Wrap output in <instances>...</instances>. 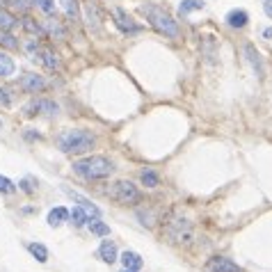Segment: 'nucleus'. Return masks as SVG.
Wrapping results in <instances>:
<instances>
[{
	"instance_id": "obj_5",
	"label": "nucleus",
	"mask_w": 272,
	"mask_h": 272,
	"mask_svg": "<svg viewBox=\"0 0 272 272\" xmlns=\"http://www.w3.org/2000/svg\"><path fill=\"white\" fill-rule=\"evenodd\" d=\"M192 224H190L188 220H181V217H176V220H172L169 224H167V235H169L172 243L176 245H188L190 240H192Z\"/></svg>"
},
{
	"instance_id": "obj_35",
	"label": "nucleus",
	"mask_w": 272,
	"mask_h": 272,
	"mask_svg": "<svg viewBox=\"0 0 272 272\" xmlns=\"http://www.w3.org/2000/svg\"><path fill=\"white\" fill-rule=\"evenodd\" d=\"M265 14H267V16H272V5H270V3L265 5Z\"/></svg>"
},
{
	"instance_id": "obj_18",
	"label": "nucleus",
	"mask_w": 272,
	"mask_h": 272,
	"mask_svg": "<svg viewBox=\"0 0 272 272\" xmlns=\"http://www.w3.org/2000/svg\"><path fill=\"white\" fill-rule=\"evenodd\" d=\"M28 249H30V254H32V256L37 258L39 263H46V261H48V249L44 247L42 243H30Z\"/></svg>"
},
{
	"instance_id": "obj_23",
	"label": "nucleus",
	"mask_w": 272,
	"mask_h": 272,
	"mask_svg": "<svg viewBox=\"0 0 272 272\" xmlns=\"http://www.w3.org/2000/svg\"><path fill=\"white\" fill-rule=\"evenodd\" d=\"M140 179H142V183L147 185V188H156L158 185V174L151 169H144L142 174H140Z\"/></svg>"
},
{
	"instance_id": "obj_26",
	"label": "nucleus",
	"mask_w": 272,
	"mask_h": 272,
	"mask_svg": "<svg viewBox=\"0 0 272 272\" xmlns=\"http://www.w3.org/2000/svg\"><path fill=\"white\" fill-rule=\"evenodd\" d=\"M0 44H3V46L5 48H10V51H16V48H19V42H16V37H12L10 32H0Z\"/></svg>"
},
{
	"instance_id": "obj_34",
	"label": "nucleus",
	"mask_w": 272,
	"mask_h": 272,
	"mask_svg": "<svg viewBox=\"0 0 272 272\" xmlns=\"http://www.w3.org/2000/svg\"><path fill=\"white\" fill-rule=\"evenodd\" d=\"M263 37H265V39H272V28H265V30H263Z\"/></svg>"
},
{
	"instance_id": "obj_6",
	"label": "nucleus",
	"mask_w": 272,
	"mask_h": 272,
	"mask_svg": "<svg viewBox=\"0 0 272 272\" xmlns=\"http://www.w3.org/2000/svg\"><path fill=\"white\" fill-rule=\"evenodd\" d=\"M206 270L208 272H243V267L226 256H213V258H208Z\"/></svg>"
},
{
	"instance_id": "obj_29",
	"label": "nucleus",
	"mask_w": 272,
	"mask_h": 272,
	"mask_svg": "<svg viewBox=\"0 0 272 272\" xmlns=\"http://www.w3.org/2000/svg\"><path fill=\"white\" fill-rule=\"evenodd\" d=\"M23 25H25V30H28V32H32V35H44V30L39 28V25L35 23L32 19H23Z\"/></svg>"
},
{
	"instance_id": "obj_21",
	"label": "nucleus",
	"mask_w": 272,
	"mask_h": 272,
	"mask_svg": "<svg viewBox=\"0 0 272 272\" xmlns=\"http://www.w3.org/2000/svg\"><path fill=\"white\" fill-rule=\"evenodd\" d=\"M16 23L19 21H16L14 14H10L7 10H0V30H12Z\"/></svg>"
},
{
	"instance_id": "obj_30",
	"label": "nucleus",
	"mask_w": 272,
	"mask_h": 272,
	"mask_svg": "<svg viewBox=\"0 0 272 272\" xmlns=\"http://www.w3.org/2000/svg\"><path fill=\"white\" fill-rule=\"evenodd\" d=\"M37 5L42 7V12H46V14L55 12V3H53V0H37Z\"/></svg>"
},
{
	"instance_id": "obj_20",
	"label": "nucleus",
	"mask_w": 272,
	"mask_h": 272,
	"mask_svg": "<svg viewBox=\"0 0 272 272\" xmlns=\"http://www.w3.org/2000/svg\"><path fill=\"white\" fill-rule=\"evenodd\" d=\"M98 12H96V5H94V3H87V25L92 30H98L101 28V23H98Z\"/></svg>"
},
{
	"instance_id": "obj_11",
	"label": "nucleus",
	"mask_w": 272,
	"mask_h": 272,
	"mask_svg": "<svg viewBox=\"0 0 272 272\" xmlns=\"http://www.w3.org/2000/svg\"><path fill=\"white\" fill-rule=\"evenodd\" d=\"M226 25L229 28H245L247 25V21H249V14L245 10H231L229 14H226Z\"/></svg>"
},
{
	"instance_id": "obj_28",
	"label": "nucleus",
	"mask_w": 272,
	"mask_h": 272,
	"mask_svg": "<svg viewBox=\"0 0 272 272\" xmlns=\"http://www.w3.org/2000/svg\"><path fill=\"white\" fill-rule=\"evenodd\" d=\"M16 190V185L12 183L7 176H0V192H5V194H10V192H14Z\"/></svg>"
},
{
	"instance_id": "obj_37",
	"label": "nucleus",
	"mask_w": 272,
	"mask_h": 272,
	"mask_svg": "<svg viewBox=\"0 0 272 272\" xmlns=\"http://www.w3.org/2000/svg\"><path fill=\"white\" fill-rule=\"evenodd\" d=\"M32 3H37V0H32Z\"/></svg>"
},
{
	"instance_id": "obj_16",
	"label": "nucleus",
	"mask_w": 272,
	"mask_h": 272,
	"mask_svg": "<svg viewBox=\"0 0 272 272\" xmlns=\"http://www.w3.org/2000/svg\"><path fill=\"white\" fill-rule=\"evenodd\" d=\"M14 71H16L14 60L7 53H0V78H10V76H14Z\"/></svg>"
},
{
	"instance_id": "obj_22",
	"label": "nucleus",
	"mask_w": 272,
	"mask_h": 272,
	"mask_svg": "<svg viewBox=\"0 0 272 272\" xmlns=\"http://www.w3.org/2000/svg\"><path fill=\"white\" fill-rule=\"evenodd\" d=\"M46 30L53 35V37H57V39H64V37H66L64 28H62L57 21H46Z\"/></svg>"
},
{
	"instance_id": "obj_7",
	"label": "nucleus",
	"mask_w": 272,
	"mask_h": 272,
	"mask_svg": "<svg viewBox=\"0 0 272 272\" xmlns=\"http://www.w3.org/2000/svg\"><path fill=\"white\" fill-rule=\"evenodd\" d=\"M66 194H69V197L74 199V201H78V203H80V208H83V211L89 215V222H92V220H98V217H101V211H98V206H94V203L89 201L87 197H83V194L74 192V190H66Z\"/></svg>"
},
{
	"instance_id": "obj_1",
	"label": "nucleus",
	"mask_w": 272,
	"mask_h": 272,
	"mask_svg": "<svg viewBox=\"0 0 272 272\" xmlns=\"http://www.w3.org/2000/svg\"><path fill=\"white\" fill-rule=\"evenodd\" d=\"M94 144H96L94 135L83 128H71V130H64V133L57 135V147H60V151L69 153V156L71 153H87L89 149H94Z\"/></svg>"
},
{
	"instance_id": "obj_31",
	"label": "nucleus",
	"mask_w": 272,
	"mask_h": 272,
	"mask_svg": "<svg viewBox=\"0 0 272 272\" xmlns=\"http://www.w3.org/2000/svg\"><path fill=\"white\" fill-rule=\"evenodd\" d=\"M21 190H23V192H28V194H32L35 192V179H23L21 181Z\"/></svg>"
},
{
	"instance_id": "obj_33",
	"label": "nucleus",
	"mask_w": 272,
	"mask_h": 272,
	"mask_svg": "<svg viewBox=\"0 0 272 272\" xmlns=\"http://www.w3.org/2000/svg\"><path fill=\"white\" fill-rule=\"evenodd\" d=\"M0 106H3V108H10L12 106L10 94H7V89H3V87H0Z\"/></svg>"
},
{
	"instance_id": "obj_10",
	"label": "nucleus",
	"mask_w": 272,
	"mask_h": 272,
	"mask_svg": "<svg viewBox=\"0 0 272 272\" xmlns=\"http://www.w3.org/2000/svg\"><path fill=\"white\" fill-rule=\"evenodd\" d=\"M112 14H115V23L119 25L124 32H138V30H140V25L133 23V19H130V16L126 14L121 7H115V10H112Z\"/></svg>"
},
{
	"instance_id": "obj_9",
	"label": "nucleus",
	"mask_w": 272,
	"mask_h": 272,
	"mask_svg": "<svg viewBox=\"0 0 272 272\" xmlns=\"http://www.w3.org/2000/svg\"><path fill=\"white\" fill-rule=\"evenodd\" d=\"M21 87H23L25 92H30V94H37V92H44V89H46V80H44L42 76L25 74L23 78H21Z\"/></svg>"
},
{
	"instance_id": "obj_3",
	"label": "nucleus",
	"mask_w": 272,
	"mask_h": 272,
	"mask_svg": "<svg viewBox=\"0 0 272 272\" xmlns=\"http://www.w3.org/2000/svg\"><path fill=\"white\" fill-rule=\"evenodd\" d=\"M142 12L147 14V19L151 21V25L160 35H165V37H172V39L179 37V25H176V21L172 19V16L167 14L162 7H158V5H144Z\"/></svg>"
},
{
	"instance_id": "obj_2",
	"label": "nucleus",
	"mask_w": 272,
	"mask_h": 272,
	"mask_svg": "<svg viewBox=\"0 0 272 272\" xmlns=\"http://www.w3.org/2000/svg\"><path fill=\"white\" fill-rule=\"evenodd\" d=\"M74 172L87 181H98V179H108L115 172V165L106 156H89L85 160H76Z\"/></svg>"
},
{
	"instance_id": "obj_27",
	"label": "nucleus",
	"mask_w": 272,
	"mask_h": 272,
	"mask_svg": "<svg viewBox=\"0 0 272 272\" xmlns=\"http://www.w3.org/2000/svg\"><path fill=\"white\" fill-rule=\"evenodd\" d=\"M62 7H64L69 19H78V3L76 0H62Z\"/></svg>"
},
{
	"instance_id": "obj_24",
	"label": "nucleus",
	"mask_w": 272,
	"mask_h": 272,
	"mask_svg": "<svg viewBox=\"0 0 272 272\" xmlns=\"http://www.w3.org/2000/svg\"><path fill=\"white\" fill-rule=\"evenodd\" d=\"M89 229H92L94 235H110V226L103 224V222H98V220H92V222H89Z\"/></svg>"
},
{
	"instance_id": "obj_13",
	"label": "nucleus",
	"mask_w": 272,
	"mask_h": 272,
	"mask_svg": "<svg viewBox=\"0 0 272 272\" xmlns=\"http://www.w3.org/2000/svg\"><path fill=\"white\" fill-rule=\"evenodd\" d=\"M121 263H124L126 270H133V272H138L140 267L144 265L142 256H140V254H135V252H128V249H126V252L121 254Z\"/></svg>"
},
{
	"instance_id": "obj_25",
	"label": "nucleus",
	"mask_w": 272,
	"mask_h": 272,
	"mask_svg": "<svg viewBox=\"0 0 272 272\" xmlns=\"http://www.w3.org/2000/svg\"><path fill=\"white\" fill-rule=\"evenodd\" d=\"M42 55H44V64H46L51 71L60 69V60H57V55H55V53H51V51H44Z\"/></svg>"
},
{
	"instance_id": "obj_32",
	"label": "nucleus",
	"mask_w": 272,
	"mask_h": 272,
	"mask_svg": "<svg viewBox=\"0 0 272 272\" xmlns=\"http://www.w3.org/2000/svg\"><path fill=\"white\" fill-rule=\"evenodd\" d=\"M213 57H215V48H213V39L206 37V60L213 62Z\"/></svg>"
},
{
	"instance_id": "obj_8",
	"label": "nucleus",
	"mask_w": 272,
	"mask_h": 272,
	"mask_svg": "<svg viewBox=\"0 0 272 272\" xmlns=\"http://www.w3.org/2000/svg\"><path fill=\"white\" fill-rule=\"evenodd\" d=\"M37 112H44V115H57V106L48 98H37L32 101L28 108H25V115H37Z\"/></svg>"
},
{
	"instance_id": "obj_15",
	"label": "nucleus",
	"mask_w": 272,
	"mask_h": 272,
	"mask_svg": "<svg viewBox=\"0 0 272 272\" xmlns=\"http://www.w3.org/2000/svg\"><path fill=\"white\" fill-rule=\"evenodd\" d=\"M66 220H69V211H66L64 206H57L48 213V224L51 226H60V224H64Z\"/></svg>"
},
{
	"instance_id": "obj_38",
	"label": "nucleus",
	"mask_w": 272,
	"mask_h": 272,
	"mask_svg": "<svg viewBox=\"0 0 272 272\" xmlns=\"http://www.w3.org/2000/svg\"><path fill=\"white\" fill-rule=\"evenodd\" d=\"M270 3H272V0H270Z\"/></svg>"
},
{
	"instance_id": "obj_19",
	"label": "nucleus",
	"mask_w": 272,
	"mask_h": 272,
	"mask_svg": "<svg viewBox=\"0 0 272 272\" xmlns=\"http://www.w3.org/2000/svg\"><path fill=\"white\" fill-rule=\"evenodd\" d=\"M69 217H71V222H74L76 226H85V224L89 222V215H87V213H85L80 206L74 208V211H69Z\"/></svg>"
},
{
	"instance_id": "obj_17",
	"label": "nucleus",
	"mask_w": 272,
	"mask_h": 272,
	"mask_svg": "<svg viewBox=\"0 0 272 272\" xmlns=\"http://www.w3.org/2000/svg\"><path fill=\"white\" fill-rule=\"evenodd\" d=\"M194 10H203V0H183L179 5V16H188Z\"/></svg>"
},
{
	"instance_id": "obj_36",
	"label": "nucleus",
	"mask_w": 272,
	"mask_h": 272,
	"mask_svg": "<svg viewBox=\"0 0 272 272\" xmlns=\"http://www.w3.org/2000/svg\"><path fill=\"white\" fill-rule=\"evenodd\" d=\"M124 272H133V270H124Z\"/></svg>"
},
{
	"instance_id": "obj_12",
	"label": "nucleus",
	"mask_w": 272,
	"mask_h": 272,
	"mask_svg": "<svg viewBox=\"0 0 272 272\" xmlns=\"http://www.w3.org/2000/svg\"><path fill=\"white\" fill-rule=\"evenodd\" d=\"M245 55H247L249 64L254 66V71H256L258 78H263V64H261V55H258V51L252 46V44H245Z\"/></svg>"
},
{
	"instance_id": "obj_14",
	"label": "nucleus",
	"mask_w": 272,
	"mask_h": 272,
	"mask_svg": "<svg viewBox=\"0 0 272 272\" xmlns=\"http://www.w3.org/2000/svg\"><path fill=\"white\" fill-rule=\"evenodd\" d=\"M98 256L106 263H115L117 261V245L112 240H103L101 247H98Z\"/></svg>"
},
{
	"instance_id": "obj_4",
	"label": "nucleus",
	"mask_w": 272,
	"mask_h": 272,
	"mask_svg": "<svg viewBox=\"0 0 272 272\" xmlns=\"http://www.w3.org/2000/svg\"><path fill=\"white\" fill-rule=\"evenodd\" d=\"M108 194H110V199H115L117 203H124V206L140 203V199H142V192L130 181H117V183H112Z\"/></svg>"
}]
</instances>
